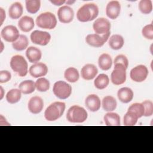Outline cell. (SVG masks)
<instances>
[{
	"label": "cell",
	"instance_id": "3",
	"mask_svg": "<svg viewBox=\"0 0 153 153\" xmlns=\"http://www.w3.org/2000/svg\"><path fill=\"white\" fill-rule=\"evenodd\" d=\"M86 110L78 105H73L68 110L66 118L68 121L73 123H81L87 118Z\"/></svg>",
	"mask_w": 153,
	"mask_h": 153
},
{
	"label": "cell",
	"instance_id": "15",
	"mask_svg": "<svg viewBox=\"0 0 153 153\" xmlns=\"http://www.w3.org/2000/svg\"><path fill=\"white\" fill-rule=\"evenodd\" d=\"M27 108L32 114H38L42 111L44 108V101L39 96H33L29 99Z\"/></svg>",
	"mask_w": 153,
	"mask_h": 153
},
{
	"label": "cell",
	"instance_id": "43",
	"mask_svg": "<svg viewBox=\"0 0 153 153\" xmlns=\"http://www.w3.org/2000/svg\"><path fill=\"white\" fill-rule=\"evenodd\" d=\"M75 2V1H66V3L68 5H71V4H74Z\"/></svg>",
	"mask_w": 153,
	"mask_h": 153
},
{
	"label": "cell",
	"instance_id": "18",
	"mask_svg": "<svg viewBox=\"0 0 153 153\" xmlns=\"http://www.w3.org/2000/svg\"><path fill=\"white\" fill-rule=\"evenodd\" d=\"M100 100L98 96L94 94L88 95L85 100V105L91 112H96L100 108Z\"/></svg>",
	"mask_w": 153,
	"mask_h": 153
},
{
	"label": "cell",
	"instance_id": "16",
	"mask_svg": "<svg viewBox=\"0 0 153 153\" xmlns=\"http://www.w3.org/2000/svg\"><path fill=\"white\" fill-rule=\"evenodd\" d=\"M121 5L117 1H111L108 2L106 7V14L111 19H116L120 15Z\"/></svg>",
	"mask_w": 153,
	"mask_h": 153
},
{
	"label": "cell",
	"instance_id": "27",
	"mask_svg": "<svg viewBox=\"0 0 153 153\" xmlns=\"http://www.w3.org/2000/svg\"><path fill=\"white\" fill-rule=\"evenodd\" d=\"M117 103L115 99L111 96H106L102 100V107L105 111L111 112L117 108Z\"/></svg>",
	"mask_w": 153,
	"mask_h": 153
},
{
	"label": "cell",
	"instance_id": "30",
	"mask_svg": "<svg viewBox=\"0 0 153 153\" xmlns=\"http://www.w3.org/2000/svg\"><path fill=\"white\" fill-rule=\"evenodd\" d=\"M29 44V41L26 36L20 35L19 38L12 43L13 48L17 51H23L25 50Z\"/></svg>",
	"mask_w": 153,
	"mask_h": 153
},
{
	"label": "cell",
	"instance_id": "12",
	"mask_svg": "<svg viewBox=\"0 0 153 153\" xmlns=\"http://www.w3.org/2000/svg\"><path fill=\"white\" fill-rule=\"evenodd\" d=\"M93 28L95 33L98 35H104L110 32V22L104 18L100 17L97 19L93 24Z\"/></svg>",
	"mask_w": 153,
	"mask_h": 153
},
{
	"label": "cell",
	"instance_id": "17",
	"mask_svg": "<svg viewBox=\"0 0 153 153\" xmlns=\"http://www.w3.org/2000/svg\"><path fill=\"white\" fill-rule=\"evenodd\" d=\"M98 70L97 67L93 64H86L81 69V75L85 80H91L97 75Z\"/></svg>",
	"mask_w": 153,
	"mask_h": 153
},
{
	"label": "cell",
	"instance_id": "29",
	"mask_svg": "<svg viewBox=\"0 0 153 153\" xmlns=\"http://www.w3.org/2000/svg\"><path fill=\"white\" fill-rule=\"evenodd\" d=\"M65 78L69 82H75L79 78V74L78 70L74 67L67 68L64 72Z\"/></svg>",
	"mask_w": 153,
	"mask_h": 153
},
{
	"label": "cell",
	"instance_id": "40",
	"mask_svg": "<svg viewBox=\"0 0 153 153\" xmlns=\"http://www.w3.org/2000/svg\"><path fill=\"white\" fill-rule=\"evenodd\" d=\"M11 78V73L6 70L0 71V82L5 83L9 81Z\"/></svg>",
	"mask_w": 153,
	"mask_h": 153
},
{
	"label": "cell",
	"instance_id": "19",
	"mask_svg": "<svg viewBox=\"0 0 153 153\" xmlns=\"http://www.w3.org/2000/svg\"><path fill=\"white\" fill-rule=\"evenodd\" d=\"M26 56L30 63H36L41 60L42 53L37 47L30 46L26 51Z\"/></svg>",
	"mask_w": 153,
	"mask_h": 153
},
{
	"label": "cell",
	"instance_id": "21",
	"mask_svg": "<svg viewBox=\"0 0 153 153\" xmlns=\"http://www.w3.org/2000/svg\"><path fill=\"white\" fill-rule=\"evenodd\" d=\"M117 96L121 102L127 103L132 100L133 98V91L128 87H123L118 90Z\"/></svg>",
	"mask_w": 153,
	"mask_h": 153
},
{
	"label": "cell",
	"instance_id": "33",
	"mask_svg": "<svg viewBox=\"0 0 153 153\" xmlns=\"http://www.w3.org/2000/svg\"><path fill=\"white\" fill-rule=\"evenodd\" d=\"M138 7L142 13L148 14L152 11V1L151 0H141L139 2Z\"/></svg>",
	"mask_w": 153,
	"mask_h": 153
},
{
	"label": "cell",
	"instance_id": "39",
	"mask_svg": "<svg viewBox=\"0 0 153 153\" xmlns=\"http://www.w3.org/2000/svg\"><path fill=\"white\" fill-rule=\"evenodd\" d=\"M114 65L121 64L127 69L128 66V60L126 56L123 54H120L116 56V57L114 59Z\"/></svg>",
	"mask_w": 153,
	"mask_h": 153
},
{
	"label": "cell",
	"instance_id": "23",
	"mask_svg": "<svg viewBox=\"0 0 153 153\" xmlns=\"http://www.w3.org/2000/svg\"><path fill=\"white\" fill-rule=\"evenodd\" d=\"M103 120L105 125L107 126H120V117L117 113L108 112L106 113Z\"/></svg>",
	"mask_w": 153,
	"mask_h": 153
},
{
	"label": "cell",
	"instance_id": "25",
	"mask_svg": "<svg viewBox=\"0 0 153 153\" xmlns=\"http://www.w3.org/2000/svg\"><path fill=\"white\" fill-rule=\"evenodd\" d=\"M98 65L103 71H108L111 69L112 65V60L111 56L107 53L102 54L99 57Z\"/></svg>",
	"mask_w": 153,
	"mask_h": 153
},
{
	"label": "cell",
	"instance_id": "31",
	"mask_svg": "<svg viewBox=\"0 0 153 153\" xmlns=\"http://www.w3.org/2000/svg\"><path fill=\"white\" fill-rule=\"evenodd\" d=\"M109 83V77L105 74H99L94 81V85L95 87L99 90H102L107 87Z\"/></svg>",
	"mask_w": 153,
	"mask_h": 153
},
{
	"label": "cell",
	"instance_id": "41",
	"mask_svg": "<svg viewBox=\"0 0 153 153\" xmlns=\"http://www.w3.org/2000/svg\"><path fill=\"white\" fill-rule=\"evenodd\" d=\"M50 2L53 4L54 5L56 6H60L64 3L66 2V1L65 0H54V1H50Z\"/></svg>",
	"mask_w": 153,
	"mask_h": 153
},
{
	"label": "cell",
	"instance_id": "1",
	"mask_svg": "<svg viewBox=\"0 0 153 153\" xmlns=\"http://www.w3.org/2000/svg\"><path fill=\"white\" fill-rule=\"evenodd\" d=\"M99 14V8L96 4L88 3L80 7L76 13L77 19L81 22H87L95 19Z\"/></svg>",
	"mask_w": 153,
	"mask_h": 153
},
{
	"label": "cell",
	"instance_id": "35",
	"mask_svg": "<svg viewBox=\"0 0 153 153\" xmlns=\"http://www.w3.org/2000/svg\"><path fill=\"white\" fill-rule=\"evenodd\" d=\"M138 117L130 111H127L124 116V126H134L137 121Z\"/></svg>",
	"mask_w": 153,
	"mask_h": 153
},
{
	"label": "cell",
	"instance_id": "11",
	"mask_svg": "<svg viewBox=\"0 0 153 153\" xmlns=\"http://www.w3.org/2000/svg\"><path fill=\"white\" fill-rule=\"evenodd\" d=\"M1 35L5 41L14 42L19 38L20 35L16 26L13 25H7L2 29Z\"/></svg>",
	"mask_w": 153,
	"mask_h": 153
},
{
	"label": "cell",
	"instance_id": "9",
	"mask_svg": "<svg viewBox=\"0 0 153 153\" xmlns=\"http://www.w3.org/2000/svg\"><path fill=\"white\" fill-rule=\"evenodd\" d=\"M30 38L31 41L33 44L41 46H45L50 41L51 35L47 32L35 30L31 33Z\"/></svg>",
	"mask_w": 153,
	"mask_h": 153
},
{
	"label": "cell",
	"instance_id": "4",
	"mask_svg": "<svg viewBox=\"0 0 153 153\" xmlns=\"http://www.w3.org/2000/svg\"><path fill=\"white\" fill-rule=\"evenodd\" d=\"M36 25L42 29H53L57 25L55 15L51 12H44L40 14L36 19Z\"/></svg>",
	"mask_w": 153,
	"mask_h": 153
},
{
	"label": "cell",
	"instance_id": "10",
	"mask_svg": "<svg viewBox=\"0 0 153 153\" xmlns=\"http://www.w3.org/2000/svg\"><path fill=\"white\" fill-rule=\"evenodd\" d=\"M109 35L110 32L102 35L96 33L88 34L85 37V41L89 45L99 48L104 45V44L108 41Z\"/></svg>",
	"mask_w": 153,
	"mask_h": 153
},
{
	"label": "cell",
	"instance_id": "34",
	"mask_svg": "<svg viewBox=\"0 0 153 153\" xmlns=\"http://www.w3.org/2000/svg\"><path fill=\"white\" fill-rule=\"evenodd\" d=\"M50 82L49 81L42 77L38 78L35 82L36 89L40 92H45L50 88Z\"/></svg>",
	"mask_w": 153,
	"mask_h": 153
},
{
	"label": "cell",
	"instance_id": "37",
	"mask_svg": "<svg viewBox=\"0 0 153 153\" xmlns=\"http://www.w3.org/2000/svg\"><path fill=\"white\" fill-rule=\"evenodd\" d=\"M142 35L147 39H153V25L152 23L145 26L142 30Z\"/></svg>",
	"mask_w": 153,
	"mask_h": 153
},
{
	"label": "cell",
	"instance_id": "38",
	"mask_svg": "<svg viewBox=\"0 0 153 153\" xmlns=\"http://www.w3.org/2000/svg\"><path fill=\"white\" fill-rule=\"evenodd\" d=\"M144 107L145 117H150L153 114V103L151 100H145L142 103Z\"/></svg>",
	"mask_w": 153,
	"mask_h": 153
},
{
	"label": "cell",
	"instance_id": "28",
	"mask_svg": "<svg viewBox=\"0 0 153 153\" xmlns=\"http://www.w3.org/2000/svg\"><path fill=\"white\" fill-rule=\"evenodd\" d=\"M21 97V91L17 88H13L7 92L6 94V100L9 103L14 104L20 101Z\"/></svg>",
	"mask_w": 153,
	"mask_h": 153
},
{
	"label": "cell",
	"instance_id": "42",
	"mask_svg": "<svg viewBox=\"0 0 153 153\" xmlns=\"http://www.w3.org/2000/svg\"><path fill=\"white\" fill-rule=\"evenodd\" d=\"M1 10V25H2L4 20L5 19V13L4 12V11L3 10V9L2 8H0Z\"/></svg>",
	"mask_w": 153,
	"mask_h": 153
},
{
	"label": "cell",
	"instance_id": "13",
	"mask_svg": "<svg viewBox=\"0 0 153 153\" xmlns=\"http://www.w3.org/2000/svg\"><path fill=\"white\" fill-rule=\"evenodd\" d=\"M57 16L59 21L62 23L71 22L74 17V12L72 8L68 5L60 7L57 11Z\"/></svg>",
	"mask_w": 153,
	"mask_h": 153
},
{
	"label": "cell",
	"instance_id": "20",
	"mask_svg": "<svg viewBox=\"0 0 153 153\" xmlns=\"http://www.w3.org/2000/svg\"><path fill=\"white\" fill-rule=\"evenodd\" d=\"M18 26L22 31L28 32L32 30L35 26L33 19L31 17L25 16L19 20Z\"/></svg>",
	"mask_w": 153,
	"mask_h": 153
},
{
	"label": "cell",
	"instance_id": "8",
	"mask_svg": "<svg viewBox=\"0 0 153 153\" xmlns=\"http://www.w3.org/2000/svg\"><path fill=\"white\" fill-rule=\"evenodd\" d=\"M148 69L146 66L139 65L134 67L130 72L131 79L136 82L144 81L148 75Z\"/></svg>",
	"mask_w": 153,
	"mask_h": 153
},
{
	"label": "cell",
	"instance_id": "24",
	"mask_svg": "<svg viewBox=\"0 0 153 153\" xmlns=\"http://www.w3.org/2000/svg\"><path fill=\"white\" fill-rule=\"evenodd\" d=\"M124 44V40L123 37L118 34H115L112 35L109 39L108 44L109 46L113 50H118L121 49Z\"/></svg>",
	"mask_w": 153,
	"mask_h": 153
},
{
	"label": "cell",
	"instance_id": "6",
	"mask_svg": "<svg viewBox=\"0 0 153 153\" xmlns=\"http://www.w3.org/2000/svg\"><path fill=\"white\" fill-rule=\"evenodd\" d=\"M53 91L54 94L60 99L68 98L72 93V87L63 81H58L53 85Z\"/></svg>",
	"mask_w": 153,
	"mask_h": 153
},
{
	"label": "cell",
	"instance_id": "2",
	"mask_svg": "<svg viewBox=\"0 0 153 153\" xmlns=\"http://www.w3.org/2000/svg\"><path fill=\"white\" fill-rule=\"evenodd\" d=\"M65 103L62 102H54L50 104L44 112L45 118L49 121H54L60 118L65 110Z\"/></svg>",
	"mask_w": 153,
	"mask_h": 153
},
{
	"label": "cell",
	"instance_id": "36",
	"mask_svg": "<svg viewBox=\"0 0 153 153\" xmlns=\"http://www.w3.org/2000/svg\"><path fill=\"white\" fill-rule=\"evenodd\" d=\"M128 111L135 114L138 118L143 116L144 114V107L142 103H133L129 106Z\"/></svg>",
	"mask_w": 153,
	"mask_h": 153
},
{
	"label": "cell",
	"instance_id": "32",
	"mask_svg": "<svg viewBox=\"0 0 153 153\" xmlns=\"http://www.w3.org/2000/svg\"><path fill=\"white\" fill-rule=\"evenodd\" d=\"M25 4L27 11L30 14L36 13L41 7V1L39 0H26Z\"/></svg>",
	"mask_w": 153,
	"mask_h": 153
},
{
	"label": "cell",
	"instance_id": "14",
	"mask_svg": "<svg viewBox=\"0 0 153 153\" xmlns=\"http://www.w3.org/2000/svg\"><path fill=\"white\" fill-rule=\"evenodd\" d=\"M30 75L33 78H39L47 75L48 67L42 62H38L32 65L29 69Z\"/></svg>",
	"mask_w": 153,
	"mask_h": 153
},
{
	"label": "cell",
	"instance_id": "7",
	"mask_svg": "<svg viewBox=\"0 0 153 153\" xmlns=\"http://www.w3.org/2000/svg\"><path fill=\"white\" fill-rule=\"evenodd\" d=\"M126 68L121 64L114 65L111 75L112 82L117 85L123 84L126 80Z\"/></svg>",
	"mask_w": 153,
	"mask_h": 153
},
{
	"label": "cell",
	"instance_id": "22",
	"mask_svg": "<svg viewBox=\"0 0 153 153\" xmlns=\"http://www.w3.org/2000/svg\"><path fill=\"white\" fill-rule=\"evenodd\" d=\"M23 8L21 3L16 2L12 4L8 9V15L11 19H19L23 14Z\"/></svg>",
	"mask_w": 153,
	"mask_h": 153
},
{
	"label": "cell",
	"instance_id": "5",
	"mask_svg": "<svg viewBox=\"0 0 153 153\" xmlns=\"http://www.w3.org/2000/svg\"><path fill=\"white\" fill-rule=\"evenodd\" d=\"M10 66L12 70L20 76H25L27 74V63L21 55H15L11 57Z\"/></svg>",
	"mask_w": 153,
	"mask_h": 153
},
{
	"label": "cell",
	"instance_id": "26",
	"mask_svg": "<svg viewBox=\"0 0 153 153\" xmlns=\"http://www.w3.org/2000/svg\"><path fill=\"white\" fill-rule=\"evenodd\" d=\"M19 88L22 93L24 94H29L32 93L35 91L36 88L35 83L32 80H25L20 83Z\"/></svg>",
	"mask_w": 153,
	"mask_h": 153
}]
</instances>
